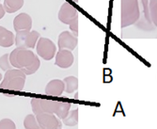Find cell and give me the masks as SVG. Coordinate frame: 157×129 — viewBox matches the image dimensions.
<instances>
[{"label": "cell", "mask_w": 157, "mask_h": 129, "mask_svg": "<svg viewBox=\"0 0 157 129\" xmlns=\"http://www.w3.org/2000/svg\"><path fill=\"white\" fill-rule=\"evenodd\" d=\"M36 50L38 56H40L41 59H44V61H51L56 55V47L50 39L41 37L39 38L37 41Z\"/></svg>", "instance_id": "cell-6"}, {"label": "cell", "mask_w": 157, "mask_h": 129, "mask_svg": "<svg viewBox=\"0 0 157 129\" xmlns=\"http://www.w3.org/2000/svg\"><path fill=\"white\" fill-rule=\"evenodd\" d=\"M65 91V84L63 80L53 79L45 87V94L51 96H60Z\"/></svg>", "instance_id": "cell-13"}, {"label": "cell", "mask_w": 157, "mask_h": 129, "mask_svg": "<svg viewBox=\"0 0 157 129\" xmlns=\"http://www.w3.org/2000/svg\"><path fill=\"white\" fill-rule=\"evenodd\" d=\"M24 126L27 129H37L40 128L39 123L37 121L36 116L32 115V114H28V115L24 120Z\"/></svg>", "instance_id": "cell-19"}, {"label": "cell", "mask_w": 157, "mask_h": 129, "mask_svg": "<svg viewBox=\"0 0 157 129\" xmlns=\"http://www.w3.org/2000/svg\"><path fill=\"white\" fill-rule=\"evenodd\" d=\"M40 38V33L36 30L16 32L15 44L19 48L32 49L36 46L37 41Z\"/></svg>", "instance_id": "cell-4"}, {"label": "cell", "mask_w": 157, "mask_h": 129, "mask_svg": "<svg viewBox=\"0 0 157 129\" xmlns=\"http://www.w3.org/2000/svg\"><path fill=\"white\" fill-rule=\"evenodd\" d=\"M78 44L77 37L75 36L70 31H63L59 34L58 40V45L59 49H67L70 51H73L75 49Z\"/></svg>", "instance_id": "cell-10"}, {"label": "cell", "mask_w": 157, "mask_h": 129, "mask_svg": "<svg viewBox=\"0 0 157 129\" xmlns=\"http://www.w3.org/2000/svg\"><path fill=\"white\" fill-rule=\"evenodd\" d=\"M149 1L150 0H140V3H141L140 17L138 21L135 24L137 28L144 31H151L155 28V25H153L151 18Z\"/></svg>", "instance_id": "cell-5"}, {"label": "cell", "mask_w": 157, "mask_h": 129, "mask_svg": "<svg viewBox=\"0 0 157 129\" xmlns=\"http://www.w3.org/2000/svg\"><path fill=\"white\" fill-rule=\"evenodd\" d=\"M58 101H51V100H44L33 98L31 100V107L35 115L40 113H54L58 108Z\"/></svg>", "instance_id": "cell-7"}, {"label": "cell", "mask_w": 157, "mask_h": 129, "mask_svg": "<svg viewBox=\"0 0 157 129\" xmlns=\"http://www.w3.org/2000/svg\"><path fill=\"white\" fill-rule=\"evenodd\" d=\"M72 107V104L71 103H62V102H59L58 108L56 109V116L59 118V119H64L70 111V108Z\"/></svg>", "instance_id": "cell-18"}, {"label": "cell", "mask_w": 157, "mask_h": 129, "mask_svg": "<svg viewBox=\"0 0 157 129\" xmlns=\"http://www.w3.org/2000/svg\"><path fill=\"white\" fill-rule=\"evenodd\" d=\"M1 79H2V75L0 74V80H1Z\"/></svg>", "instance_id": "cell-24"}, {"label": "cell", "mask_w": 157, "mask_h": 129, "mask_svg": "<svg viewBox=\"0 0 157 129\" xmlns=\"http://www.w3.org/2000/svg\"><path fill=\"white\" fill-rule=\"evenodd\" d=\"M13 27L16 32L29 31L32 27V18L27 13H20L13 19Z\"/></svg>", "instance_id": "cell-11"}, {"label": "cell", "mask_w": 157, "mask_h": 129, "mask_svg": "<svg viewBox=\"0 0 157 129\" xmlns=\"http://www.w3.org/2000/svg\"><path fill=\"white\" fill-rule=\"evenodd\" d=\"M37 121L39 123L40 128L46 129H56L61 128L62 123L60 119L56 116L54 113H40L36 115Z\"/></svg>", "instance_id": "cell-8"}, {"label": "cell", "mask_w": 157, "mask_h": 129, "mask_svg": "<svg viewBox=\"0 0 157 129\" xmlns=\"http://www.w3.org/2000/svg\"><path fill=\"white\" fill-rule=\"evenodd\" d=\"M12 65L10 61V54H5L0 58V68L3 71H8L11 69Z\"/></svg>", "instance_id": "cell-21"}, {"label": "cell", "mask_w": 157, "mask_h": 129, "mask_svg": "<svg viewBox=\"0 0 157 129\" xmlns=\"http://www.w3.org/2000/svg\"><path fill=\"white\" fill-rule=\"evenodd\" d=\"M73 1H75V2H76V3H77V2H78V0H73Z\"/></svg>", "instance_id": "cell-25"}, {"label": "cell", "mask_w": 157, "mask_h": 129, "mask_svg": "<svg viewBox=\"0 0 157 129\" xmlns=\"http://www.w3.org/2000/svg\"><path fill=\"white\" fill-rule=\"evenodd\" d=\"M10 61L12 67L23 71L26 76L35 74L40 66V61L31 49L15 48L10 54Z\"/></svg>", "instance_id": "cell-1"}, {"label": "cell", "mask_w": 157, "mask_h": 129, "mask_svg": "<svg viewBox=\"0 0 157 129\" xmlns=\"http://www.w3.org/2000/svg\"><path fill=\"white\" fill-rule=\"evenodd\" d=\"M0 1H1V0H0Z\"/></svg>", "instance_id": "cell-26"}, {"label": "cell", "mask_w": 157, "mask_h": 129, "mask_svg": "<svg viewBox=\"0 0 157 129\" xmlns=\"http://www.w3.org/2000/svg\"><path fill=\"white\" fill-rule=\"evenodd\" d=\"M74 55L72 51L67 49H59L56 55L55 64L62 69H67L74 63Z\"/></svg>", "instance_id": "cell-12"}, {"label": "cell", "mask_w": 157, "mask_h": 129, "mask_svg": "<svg viewBox=\"0 0 157 129\" xmlns=\"http://www.w3.org/2000/svg\"><path fill=\"white\" fill-rule=\"evenodd\" d=\"M59 20L65 24L71 25L75 21H78V10L70 3H64L59 11Z\"/></svg>", "instance_id": "cell-9"}, {"label": "cell", "mask_w": 157, "mask_h": 129, "mask_svg": "<svg viewBox=\"0 0 157 129\" xmlns=\"http://www.w3.org/2000/svg\"><path fill=\"white\" fill-rule=\"evenodd\" d=\"M62 123L69 127H75L78 123V109L69 111L68 115L62 119Z\"/></svg>", "instance_id": "cell-16"}, {"label": "cell", "mask_w": 157, "mask_h": 129, "mask_svg": "<svg viewBox=\"0 0 157 129\" xmlns=\"http://www.w3.org/2000/svg\"><path fill=\"white\" fill-rule=\"evenodd\" d=\"M26 75L19 69H10L6 71L4 78L0 84V88L10 91H23Z\"/></svg>", "instance_id": "cell-3"}, {"label": "cell", "mask_w": 157, "mask_h": 129, "mask_svg": "<svg viewBox=\"0 0 157 129\" xmlns=\"http://www.w3.org/2000/svg\"><path fill=\"white\" fill-rule=\"evenodd\" d=\"M5 13H6V10L3 7V5L0 4V19H2L5 15Z\"/></svg>", "instance_id": "cell-23"}, {"label": "cell", "mask_w": 157, "mask_h": 129, "mask_svg": "<svg viewBox=\"0 0 157 129\" xmlns=\"http://www.w3.org/2000/svg\"><path fill=\"white\" fill-rule=\"evenodd\" d=\"M149 8H150L151 21L155 25V27H157V0H150Z\"/></svg>", "instance_id": "cell-20"}, {"label": "cell", "mask_w": 157, "mask_h": 129, "mask_svg": "<svg viewBox=\"0 0 157 129\" xmlns=\"http://www.w3.org/2000/svg\"><path fill=\"white\" fill-rule=\"evenodd\" d=\"M15 42V36L14 34L8 30L6 27L0 26V46L1 47H10Z\"/></svg>", "instance_id": "cell-14"}, {"label": "cell", "mask_w": 157, "mask_h": 129, "mask_svg": "<svg viewBox=\"0 0 157 129\" xmlns=\"http://www.w3.org/2000/svg\"><path fill=\"white\" fill-rule=\"evenodd\" d=\"M121 27L135 25L140 17L139 0H121Z\"/></svg>", "instance_id": "cell-2"}, {"label": "cell", "mask_w": 157, "mask_h": 129, "mask_svg": "<svg viewBox=\"0 0 157 129\" xmlns=\"http://www.w3.org/2000/svg\"><path fill=\"white\" fill-rule=\"evenodd\" d=\"M24 6V0H4L3 7L8 13H14Z\"/></svg>", "instance_id": "cell-15"}, {"label": "cell", "mask_w": 157, "mask_h": 129, "mask_svg": "<svg viewBox=\"0 0 157 129\" xmlns=\"http://www.w3.org/2000/svg\"><path fill=\"white\" fill-rule=\"evenodd\" d=\"M16 124L10 119H3L0 121V129H14Z\"/></svg>", "instance_id": "cell-22"}, {"label": "cell", "mask_w": 157, "mask_h": 129, "mask_svg": "<svg viewBox=\"0 0 157 129\" xmlns=\"http://www.w3.org/2000/svg\"><path fill=\"white\" fill-rule=\"evenodd\" d=\"M65 84V91L67 93H73L78 88V79L75 76H67L63 80Z\"/></svg>", "instance_id": "cell-17"}]
</instances>
